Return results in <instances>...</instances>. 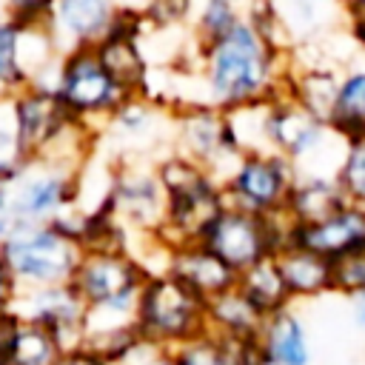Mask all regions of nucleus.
<instances>
[{"mask_svg": "<svg viewBox=\"0 0 365 365\" xmlns=\"http://www.w3.org/2000/svg\"><path fill=\"white\" fill-rule=\"evenodd\" d=\"M3 9L17 23H48L54 0H3Z\"/></svg>", "mask_w": 365, "mask_h": 365, "instance_id": "32", "label": "nucleus"}, {"mask_svg": "<svg viewBox=\"0 0 365 365\" xmlns=\"http://www.w3.org/2000/svg\"><path fill=\"white\" fill-rule=\"evenodd\" d=\"M106 208L128 234H160L165 222V191L157 168L120 165L111 177Z\"/></svg>", "mask_w": 365, "mask_h": 365, "instance_id": "10", "label": "nucleus"}, {"mask_svg": "<svg viewBox=\"0 0 365 365\" xmlns=\"http://www.w3.org/2000/svg\"><path fill=\"white\" fill-rule=\"evenodd\" d=\"M336 180L342 185L348 202L365 208V137L348 143V151H345V160H342Z\"/></svg>", "mask_w": 365, "mask_h": 365, "instance_id": "28", "label": "nucleus"}, {"mask_svg": "<svg viewBox=\"0 0 365 365\" xmlns=\"http://www.w3.org/2000/svg\"><path fill=\"white\" fill-rule=\"evenodd\" d=\"M197 0H148L143 6L145 29H171L188 20Z\"/></svg>", "mask_w": 365, "mask_h": 365, "instance_id": "30", "label": "nucleus"}, {"mask_svg": "<svg viewBox=\"0 0 365 365\" xmlns=\"http://www.w3.org/2000/svg\"><path fill=\"white\" fill-rule=\"evenodd\" d=\"M294 245H302L325 259H339L345 254H354L365 248V208L345 205L334 217L314 222V225H297L294 228Z\"/></svg>", "mask_w": 365, "mask_h": 365, "instance_id": "14", "label": "nucleus"}, {"mask_svg": "<svg viewBox=\"0 0 365 365\" xmlns=\"http://www.w3.org/2000/svg\"><path fill=\"white\" fill-rule=\"evenodd\" d=\"M251 365H282V362H274V359L262 356V354L257 351V342H254V356H251Z\"/></svg>", "mask_w": 365, "mask_h": 365, "instance_id": "38", "label": "nucleus"}, {"mask_svg": "<svg viewBox=\"0 0 365 365\" xmlns=\"http://www.w3.org/2000/svg\"><path fill=\"white\" fill-rule=\"evenodd\" d=\"M137 331L145 342L157 348H180L202 334L205 325V299L197 297L171 274H154L140 291L137 302Z\"/></svg>", "mask_w": 365, "mask_h": 365, "instance_id": "5", "label": "nucleus"}, {"mask_svg": "<svg viewBox=\"0 0 365 365\" xmlns=\"http://www.w3.org/2000/svg\"><path fill=\"white\" fill-rule=\"evenodd\" d=\"M17 299H20V285H17V279L11 277V271L6 268V262L0 257V311L17 308Z\"/></svg>", "mask_w": 365, "mask_h": 365, "instance_id": "34", "label": "nucleus"}, {"mask_svg": "<svg viewBox=\"0 0 365 365\" xmlns=\"http://www.w3.org/2000/svg\"><path fill=\"white\" fill-rule=\"evenodd\" d=\"M248 17V0H200L194 17L197 46H208Z\"/></svg>", "mask_w": 365, "mask_h": 365, "instance_id": "25", "label": "nucleus"}, {"mask_svg": "<svg viewBox=\"0 0 365 365\" xmlns=\"http://www.w3.org/2000/svg\"><path fill=\"white\" fill-rule=\"evenodd\" d=\"M257 351L282 365H314L311 328L305 317L297 311V305L265 317L257 336Z\"/></svg>", "mask_w": 365, "mask_h": 365, "instance_id": "16", "label": "nucleus"}, {"mask_svg": "<svg viewBox=\"0 0 365 365\" xmlns=\"http://www.w3.org/2000/svg\"><path fill=\"white\" fill-rule=\"evenodd\" d=\"M160 185L165 191V222L160 228V240L168 248L202 242L211 222L222 214L225 191L222 182L214 180L200 163L171 151L157 165Z\"/></svg>", "mask_w": 365, "mask_h": 365, "instance_id": "2", "label": "nucleus"}, {"mask_svg": "<svg viewBox=\"0 0 365 365\" xmlns=\"http://www.w3.org/2000/svg\"><path fill=\"white\" fill-rule=\"evenodd\" d=\"M277 268L282 274V282L288 288L291 302H311L325 294H334V268L331 259L302 248V245H285L277 257Z\"/></svg>", "mask_w": 365, "mask_h": 365, "instance_id": "19", "label": "nucleus"}, {"mask_svg": "<svg viewBox=\"0 0 365 365\" xmlns=\"http://www.w3.org/2000/svg\"><path fill=\"white\" fill-rule=\"evenodd\" d=\"M197 71L211 106L237 108L288 91L291 54L277 51L245 17L220 40L200 46Z\"/></svg>", "mask_w": 365, "mask_h": 365, "instance_id": "1", "label": "nucleus"}, {"mask_svg": "<svg viewBox=\"0 0 365 365\" xmlns=\"http://www.w3.org/2000/svg\"><path fill=\"white\" fill-rule=\"evenodd\" d=\"M348 305H351V319H354L356 331L365 336V294H359V297L348 299Z\"/></svg>", "mask_w": 365, "mask_h": 365, "instance_id": "37", "label": "nucleus"}, {"mask_svg": "<svg viewBox=\"0 0 365 365\" xmlns=\"http://www.w3.org/2000/svg\"><path fill=\"white\" fill-rule=\"evenodd\" d=\"M348 9H365V0H345Z\"/></svg>", "mask_w": 365, "mask_h": 365, "instance_id": "40", "label": "nucleus"}, {"mask_svg": "<svg viewBox=\"0 0 365 365\" xmlns=\"http://www.w3.org/2000/svg\"><path fill=\"white\" fill-rule=\"evenodd\" d=\"M26 322H34L54 334L63 348H74L86 342V322H88V305L77 294L71 282L66 285H48L34 291H20L17 308Z\"/></svg>", "mask_w": 365, "mask_h": 365, "instance_id": "12", "label": "nucleus"}, {"mask_svg": "<svg viewBox=\"0 0 365 365\" xmlns=\"http://www.w3.org/2000/svg\"><path fill=\"white\" fill-rule=\"evenodd\" d=\"M77 168L29 157L14 177L0 185V211H6L17 225L57 222L77 208L80 200Z\"/></svg>", "mask_w": 365, "mask_h": 365, "instance_id": "3", "label": "nucleus"}, {"mask_svg": "<svg viewBox=\"0 0 365 365\" xmlns=\"http://www.w3.org/2000/svg\"><path fill=\"white\" fill-rule=\"evenodd\" d=\"M297 182V168L274 151L245 154L222 182L225 202L259 217H274L288 208Z\"/></svg>", "mask_w": 365, "mask_h": 365, "instance_id": "8", "label": "nucleus"}, {"mask_svg": "<svg viewBox=\"0 0 365 365\" xmlns=\"http://www.w3.org/2000/svg\"><path fill=\"white\" fill-rule=\"evenodd\" d=\"M63 351L66 348L60 345V339L54 334L23 319L17 334L11 336V342L6 348V362L9 365H57Z\"/></svg>", "mask_w": 365, "mask_h": 365, "instance_id": "24", "label": "nucleus"}, {"mask_svg": "<svg viewBox=\"0 0 365 365\" xmlns=\"http://www.w3.org/2000/svg\"><path fill=\"white\" fill-rule=\"evenodd\" d=\"M294 220L288 211L274 217H259L234 205H225L222 214L211 222L202 237V245L214 251L237 277L251 265L277 257L294 240Z\"/></svg>", "mask_w": 365, "mask_h": 365, "instance_id": "6", "label": "nucleus"}, {"mask_svg": "<svg viewBox=\"0 0 365 365\" xmlns=\"http://www.w3.org/2000/svg\"><path fill=\"white\" fill-rule=\"evenodd\" d=\"M26 160H29V157L23 154L20 140H17L14 128H11V123H9V125H0V185H3L9 177H14L17 168H20Z\"/></svg>", "mask_w": 365, "mask_h": 365, "instance_id": "31", "label": "nucleus"}, {"mask_svg": "<svg viewBox=\"0 0 365 365\" xmlns=\"http://www.w3.org/2000/svg\"><path fill=\"white\" fill-rule=\"evenodd\" d=\"M265 317L248 302V297L234 285L231 291L211 297L205 302V325L208 334L220 336L228 345H248L257 342Z\"/></svg>", "mask_w": 365, "mask_h": 365, "instance_id": "20", "label": "nucleus"}, {"mask_svg": "<svg viewBox=\"0 0 365 365\" xmlns=\"http://www.w3.org/2000/svg\"><path fill=\"white\" fill-rule=\"evenodd\" d=\"M123 9H137V11H143V6L148 3V0H117Z\"/></svg>", "mask_w": 365, "mask_h": 365, "instance_id": "39", "label": "nucleus"}, {"mask_svg": "<svg viewBox=\"0 0 365 365\" xmlns=\"http://www.w3.org/2000/svg\"><path fill=\"white\" fill-rule=\"evenodd\" d=\"M174 365H231V348L214 334H202L171 351Z\"/></svg>", "mask_w": 365, "mask_h": 365, "instance_id": "27", "label": "nucleus"}, {"mask_svg": "<svg viewBox=\"0 0 365 365\" xmlns=\"http://www.w3.org/2000/svg\"><path fill=\"white\" fill-rule=\"evenodd\" d=\"M331 268H334V294L345 299L365 294V248L334 259Z\"/></svg>", "mask_w": 365, "mask_h": 365, "instance_id": "29", "label": "nucleus"}, {"mask_svg": "<svg viewBox=\"0 0 365 365\" xmlns=\"http://www.w3.org/2000/svg\"><path fill=\"white\" fill-rule=\"evenodd\" d=\"M20 314L11 308V311H0V351L6 354V348H9V342H11V336L17 334V328H20Z\"/></svg>", "mask_w": 365, "mask_h": 365, "instance_id": "35", "label": "nucleus"}, {"mask_svg": "<svg viewBox=\"0 0 365 365\" xmlns=\"http://www.w3.org/2000/svg\"><path fill=\"white\" fill-rule=\"evenodd\" d=\"M29 86L20 57V23L3 17L0 20V91L9 97Z\"/></svg>", "mask_w": 365, "mask_h": 365, "instance_id": "26", "label": "nucleus"}, {"mask_svg": "<svg viewBox=\"0 0 365 365\" xmlns=\"http://www.w3.org/2000/svg\"><path fill=\"white\" fill-rule=\"evenodd\" d=\"M123 6L117 0H54L48 31L66 57L77 48H94L117 26Z\"/></svg>", "mask_w": 365, "mask_h": 365, "instance_id": "13", "label": "nucleus"}, {"mask_svg": "<svg viewBox=\"0 0 365 365\" xmlns=\"http://www.w3.org/2000/svg\"><path fill=\"white\" fill-rule=\"evenodd\" d=\"M348 9V6H345ZM348 31H351V40L365 51V9H348Z\"/></svg>", "mask_w": 365, "mask_h": 365, "instance_id": "36", "label": "nucleus"}, {"mask_svg": "<svg viewBox=\"0 0 365 365\" xmlns=\"http://www.w3.org/2000/svg\"><path fill=\"white\" fill-rule=\"evenodd\" d=\"M0 257L20 291L66 285L83 259V245L57 222L20 225L3 245Z\"/></svg>", "mask_w": 365, "mask_h": 365, "instance_id": "4", "label": "nucleus"}, {"mask_svg": "<svg viewBox=\"0 0 365 365\" xmlns=\"http://www.w3.org/2000/svg\"><path fill=\"white\" fill-rule=\"evenodd\" d=\"M174 151L200 163L220 182L242 160L231 140L225 108L217 106H185L174 111Z\"/></svg>", "mask_w": 365, "mask_h": 365, "instance_id": "9", "label": "nucleus"}, {"mask_svg": "<svg viewBox=\"0 0 365 365\" xmlns=\"http://www.w3.org/2000/svg\"><path fill=\"white\" fill-rule=\"evenodd\" d=\"M57 365H114V362H111L103 351H97L94 345L80 342V345H74V348H66Z\"/></svg>", "mask_w": 365, "mask_h": 365, "instance_id": "33", "label": "nucleus"}, {"mask_svg": "<svg viewBox=\"0 0 365 365\" xmlns=\"http://www.w3.org/2000/svg\"><path fill=\"white\" fill-rule=\"evenodd\" d=\"M165 123H174V114L168 108H163L160 103H154L145 94H131L106 120L103 128L111 131L128 151H148L163 137Z\"/></svg>", "mask_w": 365, "mask_h": 365, "instance_id": "18", "label": "nucleus"}, {"mask_svg": "<svg viewBox=\"0 0 365 365\" xmlns=\"http://www.w3.org/2000/svg\"><path fill=\"white\" fill-rule=\"evenodd\" d=\"M237 288L248 297V302L262 314V317H271L282 308H291V297H288V288L282 282V274L277 268V259H262L257 265H251L248 271H242L237 277Z\"/></svg>", "mask_w": 365, "mask_h": 365, "instance_id": "22", "label": "nucleus"}, {"mask_svg": "<svg viewBox=\"0 0 365 365\" xmlns=\"http://www.w3.org/2000/svg\"><path fill=\"white\" fill-rule=\"evenodd\" d=\"M342 74L345 71H339L334 63H325V60H314L308 66L291 63L288 97L297 106H302L311 117L331 125L334 106H336V97H339V86H342Z\"/></svg>", "mask_w": 365, "mask_h": 365, "instance_id": "17", "label": "nucleus"}, {"mask_svg": "<svg viewBox=\"0 0 365 365\" xmlns=\"http://www.w3.org/2000/svg\"><path fill=\"white\" fill-rule=\"evenodd\" d=\"M345 205L351 202L336 177H297L285 211L294 225H314L334 217Z\"/></svg>", "mask_w": 365, "mask_h": 365, "instance_id": "21", "label": "nucleus"}, {"mask_svg": "<svg viewBox=\"0 0 365 365\" xmlns=\"http://www.w3.org/2000/svg\"><path fill=\"white\" fill-rule=\"evenodd\" d=\"M0 365H9V362H6V354H3V351H0Z\"/></svg>", "mask_w": 365, "mask_h": 365, "instance_id": "41", "label": "nucleus"}, {"mask_svg": "<svg viewBox=\"0 0 365 365\" xmlns=\"http://www.w3.org/2000/svg\"><path fill=\"white\" fill-rule=\"evenodd\" d=\"M11 103V128L20 140V148L26 157L43 154L68 125L71 114L60 103L54 88L46 86H26L9 97Z\"/></svg>", "mask_w": 365, "mask_h": 365, "instance_id": "11", "label": "nucleus"}, {"mask_svg": "<svg viewBox=\"0 0 365 365\" xmlns=\"http://www.w3.org/2000/svg\"><path fill=\"white\" fill-rule=\"evenodd\" d=\"M165 274L177 277L182 285H188L205 302L237 285V274L202 242H188V245L171 248Z\"/></svg>", "mask_w": 365, "mask_h": 365, "instance_id": "15", "label": "nucleus"}, {"mask_svg": "<svg viewBox=\"0 0 365 365\" xmlns=\"http://www.w3.org/2000/svg\"><path fill=\"white\" fill-rule=\"evenodd\" d=\"M54 91H57L60 103L66 106V111L74 120L86 123L88 128L94 120L106 125V120L131 97L103 68L94 48H77L60 60Z\"/></svg>", "mask_w": 365, "mask_h": 365, "instance_id": "7", "label": "nucleus"}, {"mask_svg": "<svg viewBox=\"0 0 365 365\" xmlns=\"http://www.w3.org/2000/svg\"><path fill=\"white\" fill-rule=\"evenodd\" d=\"M331 128L345 140L365 137V66L345 68Z\"/></svg>", "mask_w": 365, "mask_h": 365, "instance_id": "23", "label": "nucleus"}]
</instances>
